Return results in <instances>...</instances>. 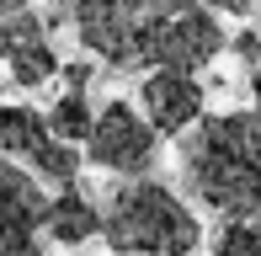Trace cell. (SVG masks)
<instances>
[{"mask_svg": "<svg viewBox=\"0 0 261 256\" xmlns=\"http://www.w3.org/2000/svg\"><path fill=\"white\" fill-rule=\"evenodd\" d=\"M0 155L27 160L32 176H48L54 187H69L80 176V149L54 139L38 107H0Z\"/></svg>", "mask_w": 261, "mask_h": 256, "instance_id": "5b68a950", "label": "cell"}, {"mask_svg": "<svg viewBox=\"0 0 261 256\" xmlns=\"http://www.w3.org/2000/svg\"><path fill=\"white\" fill-rule=\"evenodd\" d=\"M86 80H91V64H69V69H64V86H69V91H80Z\"/></svg>", "mask_w": 261, "mask_h": 256, "instance_id": "9a60e30c", "label": "cell"}, {"mask_svg": "<svg viewBox=\"0 0 261 256\" xmlns=\"http://www.w3.org/2000/svg\"><path fill=\"white\" fill-rule=\"evenodd\" d=\"M197 134H187L181 166L187 187H192L219 219H256L261 214V160L256 139L261 123L256 112H219V118H197Z\"/></svg>", "mask_w": 261, "mask_h": 256, "instance_id": "6da1fadb", "label": "cell"}, {"mask_svg": "<svg viewBox=\"0 0 261 256\" xmlns=\"http://www.w3.org/2000/svg\"><path fill=\"white\" fill-rule=\"evenodd\" d=\"M91 118H96V112H91L86 91H64V96L48 107V118H43V123H48V134H54V139L75 144V139H86V134H91Z\"/></svg>", "mask_w": 261, "mask_h": 256, "instance_id": "8fae6325", "label": "cell"}, {"mask_svg": "<svg viewBox=\"0 0 261 256\" xmlns=\"http://www.w3.org/2000/svg\"><path fill=\"white\" fill-rule=\"evenodd\" d=\"M86 155H91V166H101V171L144 176V171L155 166V155H160V134L139 118L128 101H107L96 118H91Z\"/></svg>", "mask_w": 261, "mask_h": 256, "instance_id": "277c9868", "label": "cell"}, {"mask_svg": "<svg viewBox=\"0 0 261 256\" xmlns=\"http://www.w3.org/2000/svg\"><path fill=\"white\" fill-rule=\"evenodd\" d=\"M96 203H91L86 192H75V182L69 187H59V197L48 208H43V229H48V240L59 246H86L91 235H96Z\"/></svg>", "mask_w": 261, "mask_h": 256, "instance_id": "9c48e42d", "label": "cell"}, {"mask_svg": "<svg viewBox=\"0 0 261 256\" xmlns=\"http://www.w3.org/2000/svg\"><path fill=\"white\" fill-rule=\"evenodd\" d=\"M213 256H261L256 219H224V229L213 235Z\"/></svg>", "mask_w": 261, "mask_h": 256, "instance_id": "4fadbf2b", "label": "cell"}, {"mask_svg": "<svg viewBox=\"0 0 261 256\" xmlns=\"http://www.w3.org/2000/svg\"><path fill=\"white\" fill-rule=\"evenodd\" d=\"M38 32H48V27H43V16L27 6V0H0V59H6L16 43L38 38Z\"/></svg>", "mask_w": 261, "mask_h": 256, "instance_id": "7c38bea8", "label": "cell"}, {"mask_svg": "<svg viewBox=\"0 0 261 256\" xmlns=\"http://www.w3.org/2000/svg\"><path fill=\"white\" fill-rule=\"evenodd\" d=\"M139 101H144L139 118L155 134H181L203 118V86H197V75H181V69H149L139 86Z\"/></svg>", "mask_w": 261, "mask_h": 256, "instance_id": "ba28073f", "label": "cell"}, {"mask_svg": "<svg viewBox=\"0 0 261 256\" xmlns=\"http://www.w3.org/2000/svg\"><path fill=\"white\" fill-rule=\"evenodd\" d=\"M160 16V0H75L69 6L75 38L91 48V59L112 69H149V38Z\"/></svg>", "mask_w": 261, "mask_h": 256, "instance_id": "3957f363", "label": "cell"}, {"mask_svg": "<svg viewBox=\"0 0 261 256\" xmlns=\"http://www.w3.org/2000/svg\"><path fill=\"white\" fill-rule=\"evenodd\" d=\"M203 6H213L219 16H251V11H256V0H203Z\"/></svg>", "mask_w": 261, "mask_h": 256, "instance_id": "5bb4252c", "label": "cell"}, {"mask_svg": "<svg viewBox=\"0 0 261 256\" xmlns=\"http://www.w3.org/2000/svg\"><path fill=\"white\" fill-rule=\"evenodd\" d=\"M224 54V27L219 16L203 6L192 11H165L155 21V38H149V69H181L197 75L203 64H213Z\"/></svg>", "mask_w": 261, "mask_h": 256, "instance_id": "8992f818", "label": "cell"}, {"mask_svg": "<svg viewBox=\"0 0 261 256\" xmlns=\"http://www.w3.org/2000/svg\"><path fill=\"white\" fill-rule=\"evenodd\" d=\"M43 182L0 155V256H43Z\"/></svg>", "mask_w": 261, "mask_h": 256, "instance_id": "52a82bcc", "label": "cell"}, {"mask_svg": "<svg viewBox=\"0 0 261 256\" xmlns=\"http://www.w3.org/2000/svg\"><path fill=\"white\" fill-rule=\"evenodd\" d=\"M234 54L251 64V59H256V32H240V38H234Z\"/></svg>", "mask_w": 261, "mask_h": 256, "instance_id": "2e32d148", "label": "cell"}, {"mask_svg": "<svg viewBox=\"0 0 261 256\" xmlns=\"http://www.w3.org/2000/svg\"><path fill=\"white\" fill-rule=\"evenodd\" d=\"M96 235L117 256H197L203 229H197L192 208L181 203L171 187L160 182H117L107 192V203L96 208Z\"/></svg>", "mask_w": 261, "mask_h": 256, "instance_id": "7a4b0ae2", "label": "cell"}, {"mask_svg": "<svg viewBox=\"0 0 261 256\" xmlns=\"http://www.w3.org/2000/svg\"><path fill=\"white\" fill-rule=\"evenodd\" d=\"M6 69H11V80H16V86H48V80L59 75V54H54L48 32L16 43V48L6 54Z\"/></svg>", "mask_w": 261, "mask_h": 256, "instance_id": "30bf717a", "label": "cell"}]
</instances>
